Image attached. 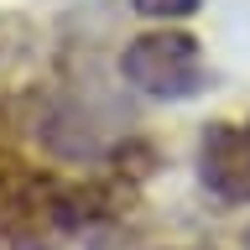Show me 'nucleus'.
<instances>
[{
  "mask_svg": "<svg viewBox=\"0 0 250 250\" xmlns=\"http://www.w3.org/2000/svg\"><path fill=\"white\" fill-rule=\"evenodd\" d=\"M120 78L151 99H193L203 89V47L183 26L141 31L120 52Z\"/></svg>",
  "mask_w": 250,
  "mask_h": 250,
  "instance_id": "nucleus-1",
  "label": "nucleus"
},
{
  "mask_svg": "<svg viewBox=\"0 0 250 250\" xmlns=\"http://www.w3.org/2000/svg\"><path fill=\"white\" fill-rule=\"evenodd\" d=\"M198 183L224 208L250 203V125L214 120L198 141Z\"/></svg>",
  "mask_w": 250,
  "mask_h": 250,
  "instance_id": "nucleus-2",
  "label": "nucleus"
},
{
  "mask_svg": "<svg viewBox=\"0 0 250 250\" xmlns=\"http://www.w3.org/2000/svg\"><path fill=\"white\" fill-rule=\"evenodd\" d=\"M26 47H31V26L21 16H0V73L26 58Z\"/></svg>",
  "mask_w": 250,
  "mask_h": 250,
  "instance_id": "nucleus-3",
  "label": "nucleus"
},
{
  "mask_svg": "<svg viewBox=\"0 0 250 250\" xmlns=\"http://www.w3.org/2000/svg\"><path fill=\"white\" fill-rule=\"evenodd\" d=\"M198 5H203V0H130V11H136V16H146V21H162V26H172V21H188Z\"/></svg>",
  "mask_w": 250,
  "mask_h": 250,
  "instance_id": "nucleus-4",
  "label": "nucleus"
}]
</instances>
